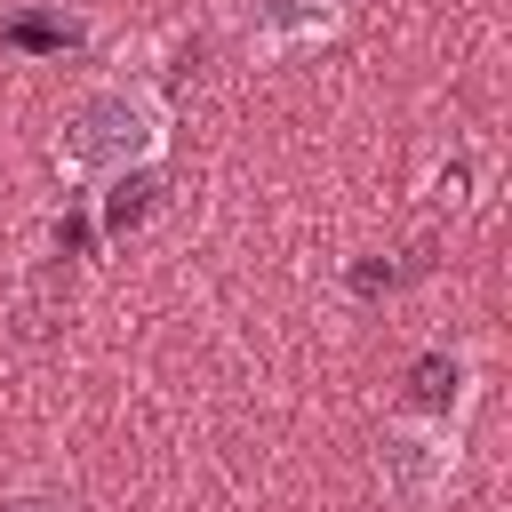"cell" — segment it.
<instances>
[{
  "mask_svg": "<svg viewBox=\"0 0 512 512\" xmlns=\"http://www.w3.org/2000/svg\"><path fill=\"white\" fill-rule=\"evenodd\" d=\"M408 408H416L424 424H448V416L464 408V360H456V352H424V360L408 368Z\"/></svg>",
  "mask_w": 512,
  "mask_h": 512,
  "instance_id": "obj_4",
  "label": "cell"
},
{
  "mask_svg": "<svg viewBox=\"0 0 512 512\" xmlns=\"http://www.w3.org/2000/svg\"><path fill=\"white\" fill-rule=\"evenodd\" d=\"M448 472H456L448 424H392V432H384V488H392L400 504H432V496L448 488Z\"/></svg>",
  "mask_w": 512,
  "mask_h": 512,
  "instance_id": "obj_3",
  "label": "cell"
},
{
  "mask_svg": "<svg viewBox=\"0 0 512 512\" xmlns=\"http://www.w3.org/2000/svg\"><path fill=\"white\" fill-rule=\"evenodd\" d=\"M0 512H88L80 496H64V488H24V496H8Z\"/></svg>",
  "mask_w": 512,
  "mask_h": 512,
  "instance_id": "obj_6",
  "label": "cell"
},
{
  "mask_svg": "<svg viewBox=\"0 0 512 512\" xmlns=\"http://www.w3.org/2000/svg\"><path fill=\"white\" fill-rule=\"evenodd\" d=\"M224 16H232V32H240L256 56L312 48V40H328V32L344 24L336 0H224Z\"/></svg>",
  "mask_w": 512,
  "mask_h": 512,
  "instance_id": "obj_2",
  "label": "cell"
},
{
  "mask_svg": "<svg viewBox=\"0 0 512 512\" xmlns=\"http://www.w3.org/2000/svg\"><path fill=\"white\" fill-rule=\"evenodd\" d=\"M168 152V104L144 88V80H96L64 104L56 120V168L64 176H128V168H152Z\"/></svg>",
  "mask_w": 512,
  "mask_h": 512,
  "instance_id": "obj_1",
  "label": "cell"
},
{
  "mask_svg": "<svg viewBox=\"0 0 512 512\" xmlns=\"http://www.w3.org/2000/svg\"><path fill=\"white\" fill-rule=\"evenodd\" d=\"M112 192H104V232L120 240V232H136L144 216H152V200H160V176L152 168H128V176H104Z\"/></svg>",
  "mask_w": 512,
  "mask_h": 512,
  "instance_id": "obj_5",
  "label": "cell"
}]
</instances>
